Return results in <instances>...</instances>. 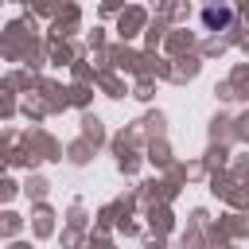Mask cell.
<instances>
[{
    "label": "cell",
    "instance_id": "1",
    "mask_svg": "<svg viewBox=\"0 0 249 249\" xmlns=\"http://www.w3.org/2000/svg\"><path fill=\"white\" fill-rule=\"evenodd\" d=\"M230 19H233L230 8H206V12H202V23H206V27H226Z\"/></svg>",
    "mask_w": 249,
    "mask_h": 249
}]
</instances>
